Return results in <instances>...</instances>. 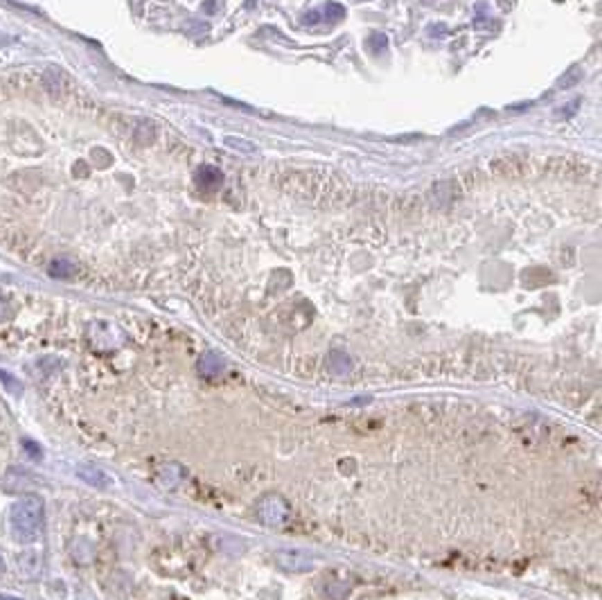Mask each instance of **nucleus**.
Segmentation results:
<instances>
[{
    "label": "nucleus",
    "mask_w": 602,
    "mask_h": 600,
    "mask_svg": "<svg viewBox=\"0 0 602 600\" xmlns=\"http://www.w3.org/2000/svg\"><path fill=\"white\" fill-rule=\"evenodd\" d=\"M12 538L21 544H32L43 533V499L39 494H25L10 508Z\"/></svg>",
    "instance_id": "obj_1"
},
{
    "label": "nucleus",
    "mask_w": 602,
    "mask_h": 600,
    "mask_svg": "<svg viewBox=\"0 0 602 600\" xmlns=\"http://www.w3.org/2000/svg\"><path fill=\"white\" fill-rule=\"evenodd\" d=\"M345 18V7L341 3H325L320 9H313V12H307L302 18L304 25H316V23H338Z\"/></svg>",
    "instance_id": "obj_2"
},
{
    "label": "nucleus",
    "mask_w": 602,
    "mask_h": 600,
    "mask_svg": "<svg viewBox=\"0 0 602 600\" xmlns=\"http://www.w3.org/2000/svg\"><path fill=\"white\" fill-rule=\"evenodd\" d=\"M194 181H196V185L203 190V192H214V190L221 188L223 174L214 165H201L199 169H196Z\"/></svg>",
    "instance_id": "obj_3"
},
{
    "label": "nucleus",
    "mask_w": 602,
    "mask_h": 600,
    "mask_svg": "<svg viewBox=\"0 0 602 600\" xmlns=\"http://www.w3.org/2000/svg\"><path fill=\"white\" fill-rule=\"evenodd\" d=\"M79 478H84L86 483H91L95 488H106V485H109V478H106V474H102L100 469L88 467V465L79 467Z\"/></svg>",
    "instance_id": "obj_4"
},
{
    "label": "nucleus",
    "mask_w": 602,
    "mask_h": 600,
    "mask_svg": "<svg viewBox=\"0 0 602 600\" xmlns=\"http://www.w3.org/2000/svg\"><path fill=\"white\" fill-rule=\"evenodd\" d=\"M223 144L230 149H235V151H241V153H255L257 151L253 142L246 140V138H237V135H226V138H223Z\"/></svg>",
    "instance_id": "obj_5"
},
{
    "label": "nucleus",
    "mask_w": 602,
    "mask_h": 600,
    "mask_svg": "<svg viewBox=\"0 0 602 600\" xmlns=\"http://www.w3.org/2000/svg\"><path fill=\"white\" fill-rule=\"evenodd\" d=\"M73 271H75L73 262L66 258H59L50 265V274L55 278H68V276H73Z\"/></svg>",
    "instance_id": "obj_6"
},
{
    "label": "nucleus",
    "mask_w": 602,
    "mask_h": 600,
    "mask_svg": "<svg viewBox=\"0 0 602 600\" xmlns=\"http://www.w3.org/2000/svg\"><path fill=\"white\" fill-rule=\"evenodd\" d=\"M368 48H370L375 54H384L386 50H388V36L381 34V32L370 34V39H368Z\"/></svg>",
    "instance_id": "obj_7"
},
{
    "label": "nucleus",
    "mask_w": 602,
    "mask_h": 600,
    "mask_svg": "<svg viewBox=\"0 0 602 600\" xmlns=\"http://www.w3.org/2000/svg\"><path fill=\"white\" fill-rule=\"evenodd\" d=\"M0 379L5 381V388L10 390L12 395H21L23 393V386H21V381L16 379V377H12L10 372H5V370H0Z\"/></svg>",
    "instance_id": "obj_8"
},
{
    "label": "nucleus",
    "mask_w": 602,
    "mask_h": 600,
    "mask_svg": "<svg viewBox=\"0 0 602 600\" xmlns=\"http://www.w3.org/2000/svg\"><path fill=\"white\" fill-rule=\"evenodd\" d=\"M23 447L32 453V458H41V447H39V444H34L32 440H23Z\"/></svg>",
    "instance_id": "obj_9"
},
{
    "label": "nucleus",
    "mask_w": 602,
    "mask_h": 600,
    "mask_svg": "<svg viewBox=\"0 0 602 600\" xmlns=\"http://www.w3.org/2000/svg\"><path fill=\"white\" fill-rule=\"evenodd\" d=\"M0 600H23L19 596H7V594H0Z\"/></svg>",
    "instance_id": "obj_10"
},
{
    "label": "nucleus",
    "mask_w": 602,
    "mask_h": 600,
    "mask_svg": "<svg viewBox=\"0 0 602 600\" xmlns=\"http://www.w3.org/2000/svg\"><path fill=\"white\" fill-rule=\"evenodd\" d=\"M3 571H5V558L0 556V574H3Z\"/></svg>",
    "instance_id": "obj_11"
},
{
    "label": "nucleus",
    "mask_w": 602,
    "mask_h": 600,
    "mask_svg": "<svg viewBox=\"0 0 602 600\" xmlns=\"http://www.w3.org/2000/svg\"><path fill=\"white\" fill-rule=\"evenodd\" d=\"M557 3H560V0H557Z\"/></svg>",
    "instance_id": "obj_12"
}]
</instances>
